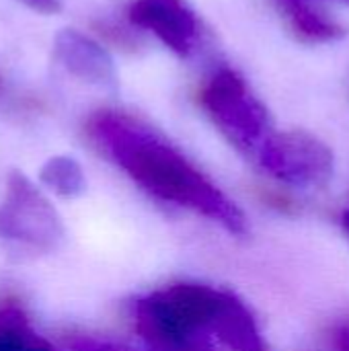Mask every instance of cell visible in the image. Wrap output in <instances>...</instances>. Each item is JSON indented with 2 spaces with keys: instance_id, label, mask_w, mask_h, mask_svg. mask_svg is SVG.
<instances>
[{
  "instance_id": "6da1fadb",
  "label": "cell",
  "mask_w": 349,
  "mask_h": 351,
  "mask_svg": "<svg viewBox=\"0 0 349 351\" xmlns=\"http://www.w3.org/2000/svg\"><path fill=\"white\" fill-rule=\"evenodd\" d=\"M86 134L152 199L193 212L228 232H245L243 210L177 146L121 111H99Z\"/></svg>"
},
{
  "instance_id": "7a4b0ae2",
  "label": "cell",
  "mask_w": 349,
  "mask_h": 351,
  "mask_svg": "<svg viewBox=\"0 0 349 351\" xmlns=\"http://www.w3.org/2000/svg\"><path fill=\"white\" fill-rule=\"evenodd\" d=\"M134 325L152 351L206 350L210 341L234 351L265 350L243 300L200 282L169 284L136 300Z\"/></svg>"
},
{
  "instance_id": "3957f363",
  "label": "cell",
  "mask_w": 349,
  "mask_h": 351,
  "mask_svg": "<svg viewBox=\"0 0 349 351\" xmlns=\"http://www.w3.org/2000/svg\"><path fill=\"white\" fill-rule=\"evenodd\" d=\"M200 105L216 130L243 154L257 156L274 134L272 115L251 84L230 66L214 70L200 88Z\"/></svg>"
},
{
  "instance_id": "277c9868",
  "label": "cell",
  "mask_w": 349,
  "mask_h": 351,
  "mask_svg": "<svg viewBox=\"0 0 349 351\" xmlns=\"http://www.w3.org/2000/svg\"><path fill=\"white\" fill-rule=\"evenodd\" d=\"M255 160L269 179L298 191L325 189L335 173L333 150L306 130H274Z\"/></svg>"
},
{
  "instance_id": "5b68a950",
  "label": "cell",
  "mask_w": 349,
  "mask_h": 351,
  "mask_svg": "<svg viewBox=\"0 0 349 351\" xmlns=\"http://www.w3.org/2000/svg\"><path fill=\"white\" fill-rule=\"evenodd\" d=\"M64 224L49 199L23 173L12 171L0 199V241L31 253L60 247Z\"/></svg>"
},
{
  "instance_id": "8992f818",
  "label": "cell",
  "mask_w": 349,
  "mask_h": 351,
  "mask_svg": "<svg viewBox=\"0 0 349 351\" xmlns=\"http://www.w3.org/2000/svg\"><path fill=\"white\" fill-rule=\"evenodd\" d=\"M128 19L181 60H189L202 43V23L187 0H134Z\"/></svg>"
},
{
  "instance_id": "52a82bcc",
  "label": "cell",
  "mask_w": 349,
  "mask_h": 351,
  "mask_svg": "<svg viewBox=\"0 0 349 351\" xmlns=\"http://www.w3.org/2000/svg\"><path fill=\"white\" fill-rule=\"evenodd\" d=\"M53 58L80 82L105 90L117 88V70L109 51L99 41L76 29H64L56 35Z\"/></svg>"
},
{
  "instance_id": "ba28073f",
  "label": "cell",
  "mask_w": 349,
  "mask_h": 351,
  "mask_svg": "<svg viewBox=\"0 0 349 351\" xmlns=\"http://www.w3.org/2000/svg\"><path fill=\"white\" fill-rule=\"evenodd\" d=\"M288 27L309 43H329L346 35V27L317 8L313 0H274Z\"/></svg>"
},
{
  "instance_id": "9c48e42d",
  "label": "cell",
  "mask_w": 349,
  "mask_h": 351,
  "mask_svg": "<svg viewBox=\"0 0 349 351\" xmlns=\"http://www.w3.org/2000/svg\"><path fill=\"white\" fill-rule=\"evenodd\" d=\"M0 351H56L31 325L19 304L0 308Z\"/></svg>"
},
{
  "instance_id": "30bf717a",
  "label": "cell",
  "mask_w": 349,
  "mask_h": 351,
  "mask_svg": "<svg viewBox=\"0 0 349 351\" xmlns=\"http://www.w3.org/2000/svg\"><path fill=\"white\" fill-rule=\"evenodd\" d=\"M41 183L60 197H78L86 189V177L78 160L60 154L41 167Z\"/></svg>"
},
{
  "instance_id": "8fae6325",
  "label": "cell",
  "mask_w": 349,
  "mask_h": 351,
  "mask_svg": "<svg viewBox=\"0 0 349 351\" xmlns=\"http://www.w3.org/2000/svg\"><path fill=\"white\" fill-rule=\"evenodd\" d=\"M27 2L39 12H56L60 8L58 0H27Z\"/></svg>"
},
{
  "instance_id": "7c38bea8",
  "label": "cell",
  "mask_w": 349,
  "mask_h": 351,
  "mask_svg": "<svg viewBox=\"0 0 349 351\" xmlns=\"http://www.w3.org/2000/svg\"><path fill=\"white\" fill-rule=\"evenodd\" d=\"M4 93H6V82H4V76L0 74V97H2Z\"/></svg>"
},
{
  "instance_id": "4fadbf2b",
  "label": "cell",
  "mask_w": 349,
  "mask_h": 351,
  "mask_svg": "<svg viewBox=\"0 0 349 351\" xmlns=\"http://www.w3.org/2000/svg\"><path fill=\"white\" fill-rule=\"evenodd\" d=\"M341 2H348V4H349V0H341Z\"/></svg>"
}]
</instances>
